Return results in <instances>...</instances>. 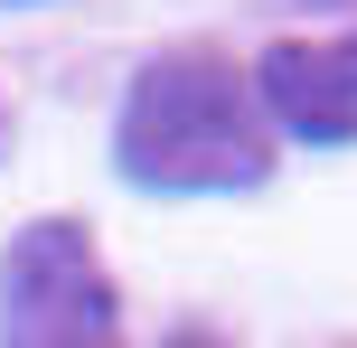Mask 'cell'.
I'll return each instance as SVG.
<instances>
[{"instance_id":"6da1fadb","label":"cell","mask_w":357,"mask_h":348,"mask_svg":"<svg viewBox=\"0 0 357 348\" xmlns=\"http://www.w3.org/2000/svg\"><path fill=\"white\" fill-rule=\"evenodd\" d=\"M113 160L123 179L169 188V198H207V188H254L273 169V132L254 113V85L216 47H169L132 75L123 123H113Z\"/></svg>"},{"instance_id":"7a4b0ae2","label":"cell","mask_w":357,"mask_h":348,"mask_svg":"<svg viewBox=\"0 0 357 348\" xmlns=\"http://www.w3.org/2000/svg\"><path fill=\"white\" fill-rule=\"evenodd\" d=\"M0 348H123V292L75 217H38L0 255Z\"/></svg>"},{"instance_id":"3957f363","label":"cell","mask_w":357,"mask_h":348,"mask_svg":"<svg viewBox=\"0 0 357 348\" xmlns=\"http://www.w3.org/2000/svg\"><path fill=\"white\" fill-rule=\"evenodd\" d=\"M254 94L291 142H357V38H273Z\"/></svg>"},{"instance_id":"277c9868","label":"cell","mask_w":357,"mask_h":348,"mask_svg":"<svg viewBox=\"0 0 357 348\" xmlns=\"http://www.w3.org/2000/svg\"><path fill=\"white\" fill-rule=\"evenodd\" d=\"M160 348H226V339H216V330H169Z\"/></svg>"}]
</instances>
